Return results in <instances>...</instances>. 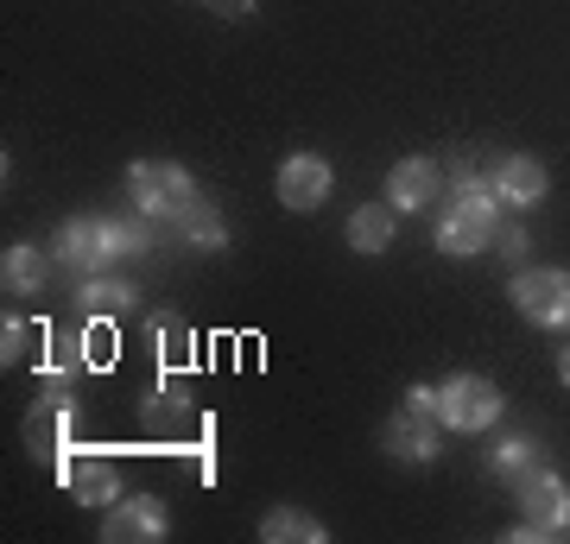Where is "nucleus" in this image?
<instances>
[{"label":"nucleus","mask_w":570,"mask_h":544,"mask_svg":"<svg viewBox=\"0 0 570 544\" xmlns=\"http://www.w3.org/2000/svg\"><path fill=\"white\" fill-rule=\"evenodd\" d=\"M501 228V202H494L489 178H482V159L475 152H456L450 159V190L431 202V235H438V254L450 260H469L482 254Z\"/></svg>","instance_id":"obj_1"},{"label":"nucleus","mask_w":570,"mask_h":544,"mask_svg":"<svg viewBox=\"0 0 570 544\" xmlns=\"http://www.w3.org/2000/svg\"><path fill=\"white\" fill-rule=\"evenodd\" d=\"M197 197H204V190H197V178H190L178 159H134L127 165V202H134L140 216H153V222L171 228Z\"/></svg>","instance_id":"obj_2"},{"label":"nucleus","mask_w":570,"mask_h":544,"mask_svg":"<svg viewBox=\"0 0 570 544\" xmlns=\"http://www.w3.org/2000/svg\"><path fill=\"white\" fill-rule=\"evenodd\" d=\"M51 260H63V273L77 279H96L121 260V241H115V216H70V222L51 235Z\"/></svg>","instance_id":"obj_3"},{"label":"nucleus","mask_w":570,"mask_h":544,"mask_svg":"<svg viewBox=\"0 0 570 544\" xmlns=\"http://www.w3.org/2000/svg\"><path fill=\"white\" fill-rule=\"evenodd\" d=\"M570 532V482L564 475H551V468H532L527 482H520V525H513V538H564Z\"/></svg>","instance_id":"obj_4"},{"label":"nucleus","mask_w":570,"mask_h":544,"mask_svg":"<svg viewBox=\"0 0 570 544\" xmlns=\"http://www.w3.org/2000/svg\"><path fill=\"white\" fill-rule=\"evenodd\" d=\"M501 412H508V399L489 374H450L438 386V424L444 431H489V424H501Z\"/></svg>","instance_id":"obj_5"},{"label":"nucleus","mask_w":570,"mask_h":544,"mask_svg":"<svg viewBox=\"0 0 570 544\" xmlns=\"http://www.w3.org/2000/svg\"><path fill=\"white\" fill-rule=\"evenodd\" d=\"M513 310L532 329H570V273L564 266H520L513 273Z\"/></svg>","instance_id":"obj_6"},{"label":"nucleus","mask_w":570,"mask_h":544,"mask_svg":"<svg viewBox=\"0 0 570 544\" xmlns=\"http://www.w3.org/2000/svg\"><path fill=\"white\" fill-rule=\"evenodd\" d=\"M482 178H489L501 209H532V202H546V190H551V171L532 159V152H494V159L482 165Z\"/></svg>","instance_id":"obj_7"},{"label":"nucleus","mask_w":570,"mask_h":544,"mask_svg":"<svg viewBox=\"0 0 570 544\" xmlns=\"http://www.w3.org/2000/svg\"><path fill=\"white\" fill-rule=\"evenodd\" d=\"M165 532H171V513H165V501H153V494H121V501L102 513L108 544H159Z\"/></svg>","instance_id":"obj_8"},{"label":"nucleus","mask_w":570,"mask_h":544,"mask_svg":"<svg viewBox=\"0 0 570 544\" xmlns=\"http://www.w3.org/2000/svg\"><path fill=\"white\" fill-rule=\"evenodd\" d=\"M438 412H419V405H400L387 418V431H381V444H387V456L393 463H438Z\"/></svg>","instance_id":"obj_9"},{"label":"nucleus","mask_w":570,"mask_h":544,"mask_svg":"<svg viewBox=\"0 0 570 544\" xmlns=\"http://www.w3.org/2000/svg\"><path fill=\"white\" fill-rule=\"evenodd\" d=\"M330 184H336V171H330L317 152H292V159H279V202L292 209V216L317 209V202L330 197Z\"/></svg>","instance_id":"obj_10"},{"label":"nucleus","mask_w":570,"mask_h":544,"mask_svg":"<svg viewBox=\"0 0 570 544\" xmlns=\"http://www.w3.org/2000/svg\"><path fill=\"white\" fill-rule=\"evenodd\" d=\"M387 202L400 209V216L431 209V202H438V165H431V159H400L387 171Z\"/></svg>","instance_id":"obj_11"},{"label":"nucleus","mask_w":570,"mask_h":544,"mask_svg":"<svg viewBox=\"0 0 570 544\" xmlns=\"http://www.w3.org/2000/svg\"><path fill=\"white\" fill-rule=\"evenodd\" d=\"M171 235H178L190 254H228V216L216 209V202H204V197L190 202L178 222H171Z\"/></svg>","instance_id":"obj_12"},{"label":"nucleus","mask_w":570,"mask_h":544,"mask_svg":"<svg viewBox=\"0 0 570 544\" xmlns=\"http://www.w3.org/2000/svg\"><path fill=\"white\" fill-rule=\"evenodd\" d=\"M63 487L77 494V506H115L121 501V475H115V463H102V456H82V463L63 468Z\"/></svg>","instance_id":"obj_13"},{"label":"nucleus","mask_w":570,"mask_h":544,"mask_svg":"<svg viewBox=\"0 0 570 544\" xmlns=\"http://www.w3.org/2000/svg\"><path fill=\"white\" fill-rule=\"evenodd\" d=\"M63 437H70V405H63L58 386H51V393L32 405V418H26V444H32V456H45V463H51V456L63 449Z\"/></svg>","instance_id":"obj_14"},{"label":"nucleus","mask_w":570,"mask_h":544,"mask_svg":"<svg viewBox=\"0 0 570 544\" xmlns=\"http://www.w3.org/2000/svg\"><path fill=\"white\" fill-rule=\"evenodd\" d=\"M393 235H400V209H393V202H362V209L348 216V247H355V254H387Z\"/></svg>","instance_id":"obj_15"},{"label":"nucleus","mask_w":570,"mask_h":544,"mask_svg":"<svg viewBox=\"0 0 570 544\" xmlns=\"http://www.w3.org/2000/svg\"><path fill=\"white\" fill-rule=\"evenodd\" d=\"M77 304H82V310H89L96 323H121V317H134L140 291H134L127 279H108V273H96V279H82Z\"/></svg>","instance_id":"obj_16"},{"label":"nucleus","mask_w":570,"mask_h":544,"mask_svg":"<svg viewBox=\"0 0 570 544\" xmlns=\"http://www.w3.org/2000/svg\"><path fill=\"white\" fill-rule=\"evenodd\" d=\"M45 279H51V260H45L39 247H7V254H0V285H7V291L39 298Z\"/></svg>","instance_id":"obj_17"},{"label":"nucleus","mask_w":570,"mask_h":544,"mask_svg":"<svg viewBox=\"0 0 570 544\" xmlns=\"http://www.w3.org/2000/svg\"><path fill=\"white\" fill-rule=\"evenodd\" d=\"M261 538L266 544H324L330 525L324 520H305L298 506H273V513L261 520Z\"/></svg>","instance_id":"obj_18"},{"label":"nucleus","mask_w":570,"mask_h":544,"mask_svg":"<svg viewBox=\"0 0 570 544\" xmlns=\"http://www.w3.org/2000/svg\"><path fill=\"white\" fill-rule=\"evenodd\" d=\"M532 468H539V437H501V444L489 449V475H494V482L520 487Z\"/></svg>","instance_id":"obj_19"},{"label":"nucleus","mask_w":570,"mask_h":544,"mask_svg":"<svg viewBox=\"0 0 570 544\" xmlns=\"http://www.w3.org/2000/svg\"><path fill=\"white\" fill-rule=\"evenodd\" d=\"M115 241H121V260H146V254H159V222L153 216H115Z\"/></svg>","instance_id":"obj_20"},{"label":"nucleus","mask_w":570,"mask_h":544,"mask_svg":"<svg viewBox=\"0 0 570 544\" xmlns=\"http://www.w3.org/2000/svg\"><path fill=\"white\" fill-rule=\"evenodd\" d=\"M146 424L153 431H178V424H190V399H184V386H159V393H146Z\"/></svg>","instance_id":"obj_21"},{"label":"nucleus","mask_w":570,"mask_h":544,"mask_svg":"<svg viewBox=\"0 0 570 544\" xmlns=\"http://www.w3.org/2000/svg\"><path fill=\"white\" fill-rule=\"evenodd\" d=\"M153 336H159V362H171V367L190 362V329H184L178 317H159V329H153Z\"/></svg>","instance_id":"obj_22"},{"label":"nucleus","mask_w":570,"mask_h":544,"mask_svg":"<svg viewBox=\"0 0 570 544\" xmlns=\"http://www.w3.org/2000/svg\"><path fill=\"white\" fill-rule=\"evenodd\" d=\"M489 247H494V254H501L508 266H520V260H527V247H532V241H527V228H520V222H501V228H494V241H489Z\"/></svg>","instance_id":"obj_23"},{"label":"nucleus","mask_w":570,"mask_h":544,"mask_svg":"<svg viewBox=\"0 0 570 544\" xmlns=\"http://www.w3.org/2000/svg\"><path fill=\"white\" fill-rule=\"evenodd\" d=\"M26 348H32V329L7 317V329H0V355H7V367H13V362H26Z\"/></svg>","instance_id":"obj_24"},{"label":"nucleus","mask_w":570,"mask_h":544,"mask_svg":"<svg viewBox=\"0 0 570 544\" xmlns=\"http://www.w3.org/2000/svg\"><path fill=\"white\" fill-rule=\"evenodd\" d=\"M209 13H223V20H247L254 13V0H204Z\"/></svg>","instance_id":"obj_25"},{"label":"nucleus","mask_w":570,"mask_h":544,"mask_svg":"<svg viewBox=\"0 0 570 544\" xmlns=\"http://www.w3.org/2000/svg\"><path fill=\"white\" fill-rule=\"evenodd\" d=\"M558 380H564V386H570V343H564V348H558Z\"/></svg>","instance_id":"obj_26"}]
</instances>
